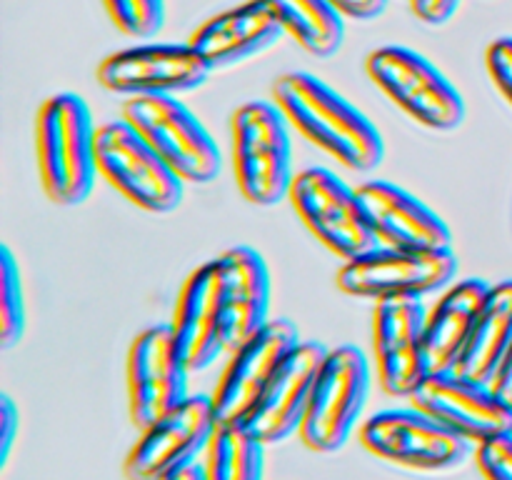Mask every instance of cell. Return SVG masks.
Wrapping results in <instances>:
<instances>
[{"mask_svg": "<svg viewBox=\"0 0 512 480\" xmlns=\"http://www.w3.org/2000/svg\"><path fill=\"white\" fill-rule=\"evenodd\" d=\"M273 103L290 128L353 173H373L385 158V140L373 120L318 75L293 70L275 80Z\"/></svg>", "mask_w": 512, "mask_h": 480, "instance_id": "6da1fadb", "label": "cell"}, {"mask_svg": "<svg viewBox=\"0 0 512 480\" xmlns=\"http://www.w3.org/2000/svg\"><path fill=\"white\" fill-rule=\"evenodd\" d=\"M98 125L78 93H55L35 118V160L40 185L53 205L78 208L90 198L98 175Z\"/></svg>", "mask_w": 512, "mask_h": 480, "instance_id": "7a4b0ae2", "label": "cell"}, {"mask_svg": "<svg viewBox=\"0 0 512 480\" xmlns=\"http://www.w3.org/2000/svg\"><path fill=\"white\" fill-rule=\"evenodd\" d=\"M230 150L238 190L250 205L273 208L290 198L293 143L283 110L268 100H250L230 118Z\"/></svg>", "mask_w": 512, "mask_h": 480, "instance_id": "3957f363", "label": "cell"}, {"mask_svg": "<svg viewBox=\"0 0 512 480\" xmlns=\"http://www.w3.org/2000/svg\"><path fill=\"white\" fill-rule=\"evenodd\" d=\"M375 88L410 120L433 133H453L465 123V100L448 75L405 45L375 48L365 60Z\"/></svg>", "mask_w": 512, "mask_h": 480, "instance_id": "277c9868", "label": "cell"}, {"mask_svg": "<svg viewBox=\"0 0 512 480\" xmlns=\"http://www.w3.org/2000/svg\"><path fill=\"white\" fill-rule=\"evenodd\" d=\"M98 175L135 208L168 215L183 203V180L125 118L98 125Z\"/></svg>", "mask_w": 512, "mask_h": 480, "instance_id": "5b68a950", "label": "cell"}, {"mask_svg": "<svg viewBox=\"0 0 512 480\" xmlns=\"http://www.w3.org/2000/svg\"><path fill=\"white\" fill-rule=\"evenodd\" d=\"M370 398V363L355 345H338L328 353L308 413L300 425V440L315 453H338L358 428Z\"/></svg>", "mask_w": 512, "mask_h": 480, "instance_id": "8992f818", "label": "cell"}, {"mask_svg": "<svg viewBox=\"0 0 512 480\" xmlns=\"http://www.w3.org/2000/svg\"><path fill=\"white\" fill-rule=\"evenodd\" d=\"M360 443L375 458L413 473H450L463 468L475 448L415 405L370 415L360 430Z\"/></svg>", "mask_w": 512, "mask_h": 480, "instance_id": "52a82bcc", "label": "cell"}, {"mask_svg": "<svg viewBox=\"0 0 512 480\" xmlns=\"http://www.w3.org/2000/svg\"><path fill=\"white\" fill-rule=\"evenodd\" d=\"M123 118L153 145L183 183L208 185L220 175V148L198 115L170 95L128 98Z\"/></svg>", "mask_w": 512, "mask_h": 480, "instance_id": "ba28073f", "label": "cell"}, {"mask_svg": "<svg viewBox=\"0 0 512 480\" xmlns=\"http://www.w3.org/2000/svg\"><path fill=\"white\" fill-rule=\"evenodd\" d=\"M458 258L448 250L375 248L338 270V288L350 298L395 300L440 293L455 283Z\"/></svg>", "mask_w": 512, "mask_h": 480, "instance_id": "9c48e42d", "label": "cell"}, {"mask_svg": "<svg viewBox=\"0 0 512 480\" xmlns=\"http://www.w3.org/2000/svg\"><path fill=\"white\" fill-rule=\"evenodd\" d=\"M288 200L315 240L345 263L378 248L358 190L330 170L308 168L295 175Z\"/></svg>", "mask_w": 512, "mask_h": 480, "instance_id": "30bf717a", "label": "cell"}, {"mask_svg": "<svg viewBox=\"0 0 512 480\" xmlns=\"http://www.w3.org/2000/svg\"><path fill=\"white\" fill-rule=\"evenodd\" d=\"M210 73L190 43H140L110 53L98 65V83L123 98H178L203 88Z\"/></svg>", "mask_w": 512, "mask_h": 480, "instance_id": "8fae6325", "label": "cell"}, {"mask_svg": "<svg viewBox=\"0 0 512 480\" xmlns=\"http://www.w3.org/2000/svg\"><path fill=\"white\" fill-rule=\"evenodd\" d=\"M218 428V415L210 395H190L185 403L165 413L148 428L125 458L128 480H163L175 470L203 460L205 448Z\"/></svg>", "mask_w": 512, "mask_h": 480, "instance_id": "7c38bea8", "label": "cell"}, {"mask_svg": "<svg viewBox=\"0 0 512 480\" xmlns=\"http://www.w3.org/2000/svg\"><path fill=\"white\" fill-rule=\"evenodd\" d=\"M190 368L170 323L150 325L135 335L128 350V405L138 430L190 398Z\"/></svg>", "mask_w": 512, "mask_h": 480, "instance_id": "4fadbf2b", "label": "cell"}, {"mask_svg": "<svg viewBox=\"0 0 512 480\" xmlns=\"http://www.w3.org/2000/svg\"><path fill=\"white\" fill-rule=\"evenodd\" d=\"M298 343L300 333L288 318H270L258 333L240 343L210 393L218 423L243 425L275 370Z\"/></svg>", "mask_w": 512, "mask_h": 480, "instance_id": "5bb4252c", "label": "cell"}, {"mask_svg": "<svg viewBox=\"0 0 512 480\" xmlns=\"http://www.w3.org/2000/svg\"><path fill=\"white\" fill-rule=\"evenodd\" d=\"M413 405L423 413L478 445L512 433V405L505 403L490 383L460 375L455 370H435L413 393Z\"/></svg>", "mask_w": 512, "mask_h": 480, "instance_id": "9a60e30c", "label": "cell"}, {"mask_svg": "<svg viewBox=\"0 0 512 480\" xmlns=\"http://www.w3.org/2000/svg\"><path fill=\"white\" fill-rule=\"evenodd\" d=\"M428 310L418 298L380 300L373 310V355L380 385L393 398H413L430 368L425 350Z\"/></svg>", "mask_w": 512, "mask_h": 480, "instance_id": "2e32d148", "label": "cell"}, {"mask_svg": "<svg viewBox=\"0 0 512 480\" xmlns=\"http://www.w3.org/2000/svg\"><path fill=\"white\" fill-rule=\"evenodd\" d=\"M190 373H203L228 353L223 275L218 258L198 265L180 288L170 320Z\"/></svg>", "mask_w": 512, "mask_h": 480, "instance_id": "e0dca14e", "label": "cell"}, {"mask_svg": "<svg viewBox=\"0 0 512 480\" xmlns=\"http://www.w3.org/2000/svg\"><path fill=\"white\" fill-rule=\"evenodd\" d=\"M328 353L330 348H325L320 340H300L275 370L260 400L250 410L248 420L243 423L265 445L283 443L300 433L315 378H318Z\"/></svg>", "mask_w": 512, "mask_h": 480, "instance_id": "ac0fdd59", "label": "cell"}, {"mask_svg": "<svg viewBox=\"0 0 512 480\" xmlns=\"http://www.w3.org/2000/svg\"><path fill=\"white\" fill-rule=\"evenodd\" d=\"M358 198L368 215L370 230L380 248L395 250H448L453 230L443 215L425 200L388 180H368L358 185Z\"/></svg>", "mask_w": 512, "mask_h": 480, "instance_id": "d6986e66", "label": "cell"}, {"mask_svg": "<svg viewBox=\"0 0 512 480\" xmlns=\"http://www.w3.org/2000/svg\"><path fill=\"white\" fill-rule=\"evenodd\" d=\"M283 35V25L268 5L263 0H248L205 20L188 43L210 70H230L268 53Z\"/></svg>", "mask_w": 512, "mask_h": 480, "instance_id": "ffe728a7", "label": "cell"}, {"mask_svg": "<svg viewBox=\"0 0 512 480\" xmlns=\"http://www.w3.org/2000/svg\"><path fill=\"white\" fill-rule=\"evenodd\" d=\"M223 275L225 323H228V353L258 333L270 320L273 283L263 255L250 245H233L218 255Z\"/></svg>", "mask_w": 512, "mask_h": 480, "instance_id": "44dd1931", "label": "cell"}, {"mask_svg": "<svg viewBox=\"0 0 512 480\" xmlns=\"http://www.w3.org/2000/svg\"><path fill=\"white\" fill-rule=\"evenodd\" d=\"M493 285L483 278L455 280L443 290L438 303L428 310L425 318V350L430 368L453 370L460 353L473 335L478 315Z\"/></svg>", "mask_w": 512, "mask_h": 480, "instance_id": "7402d4cb", "label": "cell"}, {"mask_svg": "<svg viewBox=\"0 0 512 480\" xmlns=\"http://www.w3.org/2000/svg\"><path fill=\"white\" fill-rule=\"evenodd\" d=\"M512 345V280L493 285L478 315L473 335L455 363V373L490 383Z\"/></svg>", "mask_w": 512, "mask_h": 480, "instance_id": "603a6c76", "label": "cell"}, {"mask_svg": "<svg viewBox=\"0 0 512 480\" xmlns=\"http://www.w3.org/2000/svg\"><path fill=\"white\" fill-rule=\"evenodd\" d=\"M285 35L315 58H333L345 40V18L328 0H263Z\"/></svg>", "mask_w": 512, "mask_h": 480, "instance_id": "cb8c5ba5", "label": "cell"}, {"mask_svg": "<svg viewBox=\"0 0 512 480\" xmlns=\"http://www.w3.org/2000/svg\"><path fill=\"white\" fill-rule=\"evenodd\" d=\"M208 480H263L265 443L238 423H218L203 453Z\"/></svg>", "mask_w": 512, "mask_h": 480, "instance_id": "d4e9b609", "label": "cell"}, {"mask_svg": "<svg viewBox=\"0 0 512 480\" xmlns=\"http://www.w3.org/2000/svg\"><path fill=\"white\" fill-rule=\"evenodd\" d=\"M25 335L23 273L8 245L0 248V348L10 350Z\"/></svg>", "mask_w": 512, "mask_h": 480, "instance_id": "484cf974", "label": "cell"}, {"mask_svg": "<svg viewBox=\"0 0 512 480\" xmlns=\"http://www.w3.org/2000/svg\"><path fill=\"white\" fill-rule=\"evenodd\" d=\"M123 35L150 40L165 25V0H100Z\"/></svg>", "mask_w": 512, "mask_h": 480, "instance_id": "4316f807", "label": "cell"}, {"mask_svg": "<svg viewBox=\"0 0 512 480\" xmlns=\"http://www.w3.org/2000/svg\"><path fill=\"white\" fill-rule=\"evenodd\" d=\"M475 463L485 480H512V433L478 445Z\"/></svg>", "mask_w": 512, "mask_h": 480, "instance_id": "83f0119b", "label": "cell"}, {"mask_svg": "<svg viewBox=\"0 0 512 480\" xmlns=\"http://www.w3.org/2000/svg\"><path fill=\"white\" fill-rule=\"evenodd\" d=\"M485 68H488L495 90L503 95L505 103L512 108V35H505V38L493 40L488 45Z\"/></svg>", "mask_w": 512, "mask_h": 480, "instance_id": "f1b7e54d", "label": "cell"}, {"mask_svg": "<svg viewBox=\"0 0 512 480\" xmlns=\"http://www.w3.org/2000/svg\"><path fill=\"white\" fill-rule=\"evenodd\" d=\"M408 3L420 23L430 25V28H440L458 13L463 0H408Z\"/></svg>", "mask_w": 512, "mask_h": 480, "instance_id": "f546056e", "label": "cell"}, {"mask_svg": "<svg viewBox=\"0 0 512 480\" xmlns=\"http://www.w3.org/2000/svg\"><path fill=\"white\" fill-rule=\"evenodd\" d=\"M18 430H20L18 408H15L10 395H3V398H0V460H3V465L8 463Z\"/></svg>", "mask_w": 512, "mask_h": 480, "instance_id": "4dcf8cb0", "label": "cell"}, {"mask_svg": "<svg viewBox=\"0 0 512 480\" xmlns=\"http://www.w3.org/2000/svg\"><path fill=\"white\" fill-rule=\"evenodd\" d=\"M328 3L350 20H375L388 8V0H328Z\"/></svg>", "mask_w": 512, "mask_h": 480, "instance_id": "1f68e13d", "label": "cell"}, {"mask_svg": "<svg viewBox=\"0 0 512 480\" xmlns=\"http://www.w3.org/2000/svg\"><path fill=\"white\" fill-rule=\"evenodd\" d=\"M490 385H493V390L505 400V403L512 405V345L508 348V353L503 355V360H500Z\"/></svg>", "mask_w": 512, "mask_h": 480, "instance_id": "d6a6232c", "label": "cell"}, {"mask_svg": "<svg viewBox=\"0 0 512 480\" xmlns=\"http://www.w3.org/2000/svg\"><path fill=\"white\" fill-rule=\"evenodd\" d=\"M163 480H208V475H205L203 460H198V463H190L185 465V468L175 470V473H170L168 478Z\"/></svg>", "mask_w": 512, "mask_h": 480, "instance_id": "836d02e7", "label": "cell"}]
</instances>
